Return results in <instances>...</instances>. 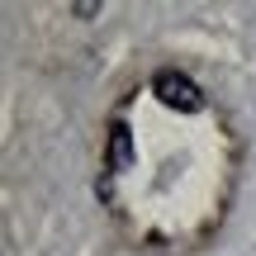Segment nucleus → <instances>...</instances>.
I'll list each match as a JSON object with an SVG mask.
<instances>
[{"mask_svg": "<svg viewBox=\"0 0 256 256\" xmlns=\"http://www.w3.org/2000/svg\"><path fill=\"white\" fill-rule=\"evenodd\" d=\"M152 90H156V100H162V104H171V110H180V114H194L204 104L200 86H194L190 76H180V72H162L152 81Z\"/></svg>", "mask_w": 256, "mask_h": 256, "instance_id": "1", "label": "nucleus"}, {"mask_svg": "<svg viewBox=\"0 0 256 256\" xmlns=\"http://www.w3.org/2000/svg\"><path fill=\"white\" fill-rule=\"evenodd\" d=\"M110 166L114 171H128L133 166V133H128V124L110 128Z\"/></svg>", "mask_w": 256, "mask_h": 256, "instance_id": "2", "label": "nucleus"}]
</instances>
